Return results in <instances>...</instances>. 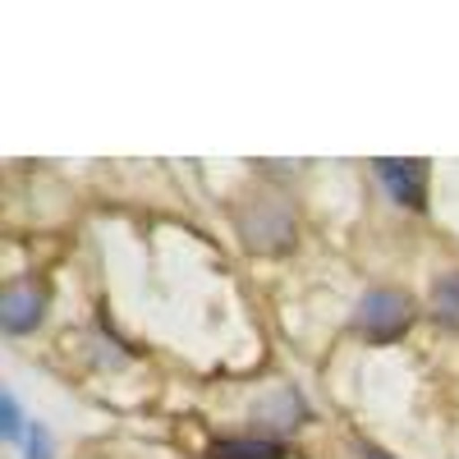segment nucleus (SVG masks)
<instances>
[{
	"instance_id": "1",
	"label": "nucleus",
	"mask_w": 459,
	"mask_h": 459,
	"mask_svg": "<svg viewBox=\"0 0 459 459\" xmlns=\"http://www.w3.org/2000/svg\"><path fill=\"white\" fill-rule=\"evenodd\" d=\"M409 317H413L409 299L395 294V290H372V294L359 299V308H354V326L368 340H395L409 326Z\"/></svg>"
},
{
	"instance_id": "2",
	"label": "nucleus",
	"mask_w": 459,
	"mask_h": 459,
	"mask_svg": "<svg viewBox=\"0 0 459 459\" xmlns=\"http://www.w3.org/2000/svg\"><path fill=\"white\" fill-rule=\"evenodd\" d=\"M248 212H257V221L239 216V230H244V244L248 248H262V253H272V248H285V239L294 235V221L285 212L281 198H253Z\"/></svg>"
},
{
	"instance_id": "3",
	"label": "nucleus",
	"mask_w": 459,
	"mask_h": 459,
	"mask_svg": "<svg viewBox=\"0 0 459 459\" xmlns=\"http://www.w3.org/2000/svg\"><path fill=\"white\" fill-rule=\"evenodd\" d=\"M377 175L391 188L395 203H404L413 212L423 207V198H428V166L423 161H377Z\"/></svg>"
},
{
	"instance_id": "4",
	"label": "nucleus",
	"mask_w": 459,
	"mask_h": 459,
	"mask_svg": "<svg viewBox=\"0 0 459 459\" xmlns=\"http://www.w3.org/2000/svg\"><path fill=\"white\" fill-rule=\"evenodd\" d=\"M0 313H5V331H28V326H37L42 322V294L37 290H28V285H19V290H10L5 299H0Z\"/></svg>"
},
{
	"instance_id": "5",
	"label": "nucleus",
	"mask_w": 459,
	"mask_h": 459,
	"mask_svg": "<svg viewBox=\"0 0 459 459\" xmlns=\"http://www.w3.org/2000/svg\"><path fill=\"white\" fill-rule=\"evenodd\" d=\"M212 459H285V446L281 441H253V437H235V441H216L212 446Z\"/></svg>"
},
{
	"instance_id": "6",
	"label": "nucleus",
	"mask_w": 459,
	"mask_h": 459,
	"mask_svg": "<svg viewBox=\"0 0 459 459\" xmlns=\"http://www.w3.org/2000/svg\"><path fill=\"white\" fill-rule=\"evenodd\" d=\"M432 308H437V322L459 331V272H450L432 285Z\"/></svg>"
},
{
	"instance_id": "7",
	"label": "nucleus",
	"mask_w": 459,
	"mask_h": 459,
	"mask_svg": "<svg viewBox=\"0 0 459 459\" xmlns=\"http://www.w3.org/2000/svg\"><path fill=\"white\" fill-rule=\"evenodd\" d=\"M0 409H5V437H10V441H19V432H23V418H19V404H14V395H5V400H0Z\"/></svg>"
},
{
	"instance_id": "8",
	"label": "nucleus",
	"mask_w": 459,
	"mask_h": 459,
	"mask_svg": "<svg viewBox=\"0 0 459 459\" xmlns=\"http://www.w3.org/2000/svg\"><path fill=\"white\" fill-rule=\"evenodd\" d=\"M28 459H51V441L42 428H32V437H28Z\"/></svg>"
}]
</instances>
